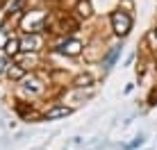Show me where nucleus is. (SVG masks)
<instances>
[{"label":"nucleus","instance_id":"11","mask_svg":"<svg viewBox=\"0 0 157 150\" xmlns=\"http://www.w3.org/2000/svg\"><path fill=\"white\" fill-rule=\"evenodd\" d=\"M25 75H28V73H25L23 68L18 66V64H12V62H9V66H7V77H9V80H14V82H21Z\"/></svg>","mask_w":157,"mask_h":150},{"label":"nucleus","instance_id":"8","mask_svg":"<svg viewBox=\"0 0 157 150\" xmlns=\"http://www.w3.org/2000/svg\"><path fill=\"white\" fill-rule=\"evenodd\" d=\"M73 87H78V89H91L96 84V77L91 73H80V75H75L73 77Z\"/></svg>","mask_w":157,"mask_h":150},{"label":"nucleus","instance_id":"7","mask_svg":"<svg viewBox=\"0 0 157 150\" xmlns=\"http://www.w3.org/2000/svg\"><path fill=\"white\" fill-rule=\"evenodd\" d=\"M71 111L73 109H71V107H66V105H55V107H50V109L43 111L41 118L43 121H55V118H64V116H68Z\"/></svg>","mask_w":157,"mask_h":150},{"label":"nucleus","instance_id":"13","mask_svg":"<svg viewBox=\"0 0 157 150\" xmlns=\"http://www.w3.org/2000/svg\"><path fill=\"white\" fill-rule=\"evenodd\" d=\"M9 39H12V32L7 30V23H5V25H0V50H5Z\"/></svg>","mask_w":157,"mask_h":150},{"label":"nucleus","instance_id":"4","mask_svg":"<svg viewBox=\"0 0 157 150\" xmlns=\"http://www.w3.org/2000/svg\"><path fill=\"white\" fill-rule=\"evenodd\" d=\"M21 91H23V93H28V96H34V93H43V89H46V84L41 82L39 77H36V75H25L23 80H21Z\"/></svg>","mask_w":157,"mask_h":150},{"label":"nucleus","instance_id":"17","mask_svg":"<svg viewBox=\"0 0 157 150\" xmlns=\"http://www.w3.org/2000/svg\"><path fill=\"white\" fill-rule=\"evenodd\" d=\"M0 5H2V2H0Z\"/></svg>","mask_w":157,"mask_h":150},{"label":"nucleus","instance_id":"9","mask_svg":"<svg viewBox=\"0 0 157 150\" xmlns=\"http://www.w3.org/2000/svg\"><path fill=\"white\" fill-rule=\"evenodd\" d=\"M118 55H121V46H112V48H109V52L105 55V59H102V66H105V71H109V68L116 64Z\"/></svg>","mask_w":157,"mask_h":150},{"label":"nucleus","instance_id":"15","mask_svg":"<svg viewBox=\"0 0 157 150\" xmlns=\"http://www.w3.org/2000/svg\"><path fill=\"white\" fill-rule=\"evenodd\" d=\"M148 41H150V46H153V48H157V28H155V30H150Z\"/></svg>","mask_w":157,"mask_h":150},{"label":"nucleus","instance_id":"6","mask_svg":"<svg viewBox=\"0 0 157 150\" xmlns=\"http://www.w3.org/2000/svg\"><path fill=\"white\" fill-rule=\"evenodd\" d=\"M43 34H23L21 36V52H39L43 48Z\"/></svg>","mask_w":157,"mask_h":150},{"label":"nucleus","instance_id":"16","mask_svg":"<svg viewBox=\"0 0 157 150\" xmlns=\"http://www.w3.org/2000/svg\"><path fill=\"white\" fill-rule=\"evenodd\" d=\"M144 141H146V139H144L141 134H139V137H137V139H134V141H132V143H130V146H128V148H137V146H141Z\"/></svg>","mask_w":157,"mask_h":150},{"label":"nucleus","instance_id":"1","mask_svg":"<svg viewBox=\"0 0 157 150\" xmlns=\"http://www.w3.org/2000/svg\"><path fill=\"white\" fill-rule=\"evenodd\" d=\"M48 28V12L43 9H25L21 14V30L25 34H41Z\"/></svg>","mask_w":157,"mask_h":150},{"label":"nucleus","instance_id":"10","mask_svg":"<svg viewBox=\"0 0 157 150\" xmlns=\"http://www.w3.org/2000/svg\"><path fill=\"white\" fill-rule=\"evenodd\" d=\"M75 14H78V18H89L94 14V7L89 0H80V2H75Z\"/></svg>","mask_w":157,"mask_h":150},{"label":"nucleus","instance_id":"5","mask_svg":"<svg viewBox=\"0 0 157 150\" xmlns=\"http://www.w3.org/2000/svg\"><path fill=\"white\" fill-rule=\"evenodd\" d=\"M14 59H16V64H18V66L23 68L25 73H28V71H34V68H39V64H41L39 52H18Z\"/></svg>","mask_w":157,"mask_h":150},{"label":"nucleus","instance_id":"12","mask_svg":"<svg viewBox=\"0 0 157 150\" xmlns=\"http://www.w3.org/2000/svg\"><path fill=\"white\" fill-rule=\"evenodd\" d=\"M18 52H21V39L12 36V39L7 41V46H5V55H7V57H12V59H14V57L18 55Z\"/></svg>","mask_w":157,"mask_h":150},{"label":"nucleus","instance_id":"2","mask_svg":"<svg viewBox=\"0 0 157 150\" xmlns=\"http://www.w3.org/2000/svg\"><path fill=\"white\" fill-rule=\"evenodd\" d=\"M109 23H112V32L116 36H128L132 30V14L125 12L123 7H116L109 16Z\"/></svg>","mask_w":157,"mask_h":150},{"label":"nucleus","instance_id":"14","mask_svg":"<svg viewBox=\"0 0 157 150\" xmlns=\"http://www.w3.org/2000/svg\"><path fill=\"white\" fill-rule=\"evenodd\" d=\"M7 66H9V57L5 55V50H0V75L7 71Z\"/></svg>","mask_w":157,"mask_h":150},{"label":"nucleus","instance_id":"3","mask_svg":"<svg viewBox=\"0 0 157 150\" xmlns=\"http://www.w3.org/2000/svg\"><path fill=\"white\" fill-rule=\"evenodd\" d=\"M55 50L59 55H64V57H78L80 52L84 50V43L80 39H75V36H64V39L57 43Z\"/></svg>","mask_w":157,"mask_h":150}]
</instances>
